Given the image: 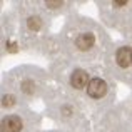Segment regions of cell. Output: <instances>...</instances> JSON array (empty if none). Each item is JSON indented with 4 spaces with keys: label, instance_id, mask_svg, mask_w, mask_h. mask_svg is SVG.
<instances>
[{
    "label": "cell",
    "instance_id": "6",
    "mask_svg": "<svg viewBox=\"0 0 132 132\" xmlns=\"http://www.w3.org/2000/svg\"><path fill=\"white\" fill-rule=\"evenodd\" d=\"M40 25H42V22H40L39 17H30V19H29V27H30V30H39Z\"/></svg>",
    "mask_w": 132,
    "mask_h": 132
},
{
    "label": "cell",
    "instance_id": "8",
    "mask_svg": "<svg viewBox=\"0 0 132 132\" xmlns=\"http://www.w3.org/2000/svg\"><path fill=\"white\" fill-rule=\"evenodd\" d=\"M60 3L62 2H47V5L48 7H60Z\"/></svg>",
    "mask_w": 132,
    "mask_h": 132
},
{
    "label": "cell",
    "instance_id": "1",
    "mask_svg": "<svg viewBox=\"0 0 132 132\" xmlns=\"http://www.w3.org/2000/svg\"><path fill=\"white\" fill-rule=\"evenodd\" d=\"M107 92V84L102 80V79H92L87 85V94L94 99H99V97H104V94Z\"/></svg>",
    "mask_w": 132,
    "mask_h": 132
},
{
    "label": "cell",
    "instance_id": "7",
    "mask_svg": "<svg viewBox=\"0 0 132 132\" xmlns=\"http://www.w3.org/2000/svg\"><path fill=\"white\" fill-rule=\"evenodd\" d=\"M2 104H3V107H10L13 104V97L12 95H5L3 100H2Z\"/></svg>",
    "mask_w": 132,
    "mask_h": 132
},
{
    "label": "cell",
    "instance_id": "4",
    "mask_svg": "<svg viewBox=\"0 0 132 132\" xmlns=\"http://www.w3.org/2000/svg\"><path fill=\"white\" fill-rule=\"evenodd\" d=\"M116 60L119 64V67H129L132 64V48L130 47H120L116 54Z\"/></svg>",
    "mask_w": 132,
    "mask_h": 132
},
{
    "label": "cell",
    "instance_id": "3",
    "mask_svg": "<svg viewBox=\"0 0 132 132\" xmlns=\"http://www.w3.org/2000/svg\"><path fill=\"white\" fill-rule=\"evenodd\" d=\"M89 82H90L89 74L85 70H82V69H77L70 77V84H72V87H75V89H84L85 85H89Z\"/></svg>",
    "mask_w": 132,
    "mask_h": 132
},
{
    "label": "cell",
    "instance_id": "2",
    "mask_svg": "<svg viewBox=\"0 0 132 132\" xmlns=\"http://www.w3.org/2000/svg\"><path fill=\"white\" fill-rule=\"evenodd\" d=\"M22 129V120L17 116H7L2 120V132H20Z\"/></svg>",
    "mask_w": 132,
    "mask_h": 132
},
{
    "label": "cell",
    "instance_id": "5",
    "mask_svg": "<svg viewBox=\"0 0 132 132\" xmlns=\"http://www.w3.org/2000/svg\"><path fill=\"white\" fill-rule=\"evenodd\" d=\"M75 44H77V47L80 48V50H89V48L95 44V39H94L92 34H82V35L77 37Z\"/></svg>",
    "mask_w": 132,
    "mask_h": 132
}]
</instances>
